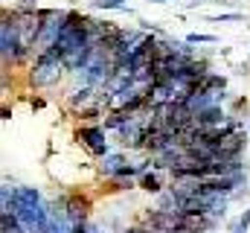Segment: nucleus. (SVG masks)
I'll use <instances>...</instances> for the list:
<instances>
[{"instance_id":"f257e3e1","label":"nucleus","mask_w":250,"mask_h":233,"mask_svg":"<svg viewBox=\"0 0 250 233\" xmlns=\"http://www.w3.org/2000/svg\"><path fill=\"white\" fill-rule=\"evenodd\" d=\"M79 140L93 152V155H108V143L102 134V125H90V128H79Z\"/></svg>"},{"instance_id":"f03ea898","label":"nucleus","mask_w":250,"mask_h":233,"mask_svg":"<svg viewBox=\"0 0 250 233\" xmlns=\"http://www.w3.org/2000/svg\"><path fill=\"white\" fill-rule=\"evenodd\" d=\"M87 210H90V198L87 195H82V192H70L67 195V216H70L73 225L84 222L87 219Z\"/></svg>"},{"instance_id":"7ed1b4c3","label":"nucleus","mask_w":250,"mask_h":233,"mask_svg":"<svg viewBox=\"0 0 250 233\" xmlns=\"http://www.w3.org/2000/svg\"><path fill=\"white\" fill-rule=\"evenodd\" d=\"M140 189H146V192H151V195H157V192H163V184H160V175L157 172H146L140 178Z\"/></svg>"},{"instance_id":"20e7f679","label":"nucleus","mask_w":250,"mask_h":233,"mask_svg":"<svg viewBox=\"0 0 250 233\" xmlns=\"http://www.w3.org/2000/svg\"><path fill=\"white\" fill-rule=\"evenodd\" d=\"M187 44H215V35H204V32H192Z\"/></svg>"},{"instance_id":"39448f33","label":"nucleus","mask_w":250,"mask_h":233,"mask_svg":"<svg viewBox=\"0 0 250 233\" xmlns=\"http://www.w3.org/2000/svg\"><path fill=\"white\" fill-rule=\"evenodd\" d=\"M93 9H123V0H93Z\"/></svg>"},{"instance_id":"423d86ee","label":"nucleus","mask_w":250,"mask_h":233,"mask_svg":"<svg viewBox=\"0 0 250 233\" xmlns=\"http://www.w3.org/2000/svg\"><path fill=\"white\" fill-rule=\"evenodd\" d=\"M248 231H250V210L233 225V233H248Z\"/></svg>"},{"instance_id":"0eeeda50","label":"nucleus","mask_w":250,"mask_h":233,"mask_svg":"<svg viewBox=\"0 0 250 233\" xmlns=\"http://www.w3.org/2000/svg\"><path fill=\"white\" fill-rule=\"evenodd\" d=\"M236 18H242L239 12H230V15H218V18H212V21H236Z\"/></svg>"},{"instance_id":"6e6552de","label":"nucleus","mask_w":250,"mask_h":233,"mask_svg":"<svg viewBox=\"0 0 250 233\" xmlns=\"http://www.w3.org/2000/svg\"><path fill=\"white\" fill-rule=\"evenodd\" d=\"M233 105H236V111H248V99H245V96H239Z\"/></svg>"},{"instance_id":"1a4fd4ad","label":"nucleus","mask_w":250,"mask_h":233,"mask_svg":"<svg viewBox=\"0 0 250 233\" xmlns=\"http://www.w3.org/2000/svg\"><path fill=\"white\" fill-rule=\"evenodd\" d=\"M44 105H47V99H44V96H35V99H32V108H44Z\"/></svg>"},{"instance_id":"9d476101","label":"nucleus","mask_w":250,"mask_h":233,"mask_svg":"<svg viewBox=\"0 0 250 233\" xmlns=\"http://www.w3.org/2000/svg\"><path fill=\"white\" fill-rule=\"evenodd\" d=\"M148 3H163V0H148Z\"/></svg>"}]
</instances>
